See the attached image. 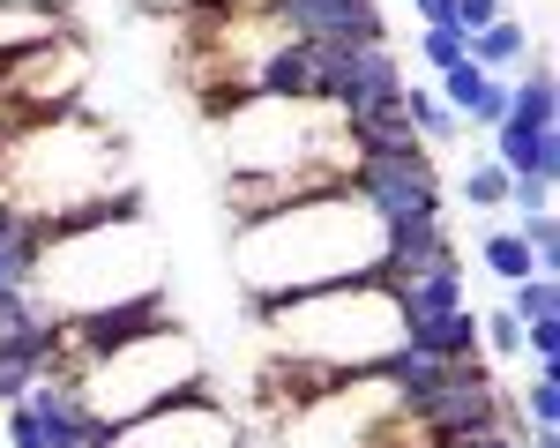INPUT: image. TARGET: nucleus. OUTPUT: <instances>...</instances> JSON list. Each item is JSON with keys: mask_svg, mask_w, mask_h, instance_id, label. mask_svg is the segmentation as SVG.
I'll return each mask as SVG.
<instances>
[{"mask_svg": "<svg viewBox=\"0 0 560 448\" xmlns=\"http://www.w3.org/2000/svg\"><path fill=\"white\" fill-rule=\"evenodd\" d=\"M501 15H509V0H456V15H448V23L471 38V31H486V23H501Z\"/></svg>", "mask_w": 560, "mask_h": 448, "instance_id": "27", "label": "nucleus"}, {"mask_svg": "<svg viewBox=\"0 0 560 448\" xmlns=\"http://www.w3.org/2000/svg\"><path fill=\"white\" fill-rule=\"evenodd\" d=\"M509 210H516V217H530V210H553V179H516V187H509Z\"/></svg>", "mask_w": 560, "mask_h": 448, "instance_id": "28", "label": "nucleus"}, {"mask_svg": "<svg viewBox=\"0 0 560 448\" xmlns=\"http://www.w3.org/2000/svg\"><path fill=\"white\" fill-rule=\"evenodd\" d=\"M0 8H38V15H60L68 0H0Z\"/></svg>", "mask_w": 560, "mask_h": 448, "instance_id": "32", "label": "nucleus"}, {"mask_svg": "<svg viewBox=\"0 0 560 448\" xmlns=\"http://www.w3.org/2000/svg\"><path fill=\"white\" fill-rule=\"evenodd\" d=\"M404 418L419 426L427 448H448V441H464V434H493V426L509 418V397H501V381L486 374V358H464V366H448V381H441L419 411H404Z\"/></svg>", "mask_w": 560, "mask_h": 448, "instance_id": "8", "label": "nucleus"}, {"mask_svg": "<svg viewBox=\"0 0 560 448\" xmlns=\"http://www.w3.org/2000/svg\"><path fill=\"white\" fill-rule=\"evenodd\" d=\"M396 292V321L411 329V321H433V314H456L471 307V292H464V262H441L427 276H411V284H388Z\"/></svg>", "mask_w": 560, "mask_h": 448, "instance_id": "17", "label": "nucleus"}, {"mask_svg": "<svg viewBox=\"0 0 560 448\" xmlns=\"http://www.w3.org/2000/svg\"><path fill=\"white\" fill-rule=\"evenodd\" d=\"M345 187L382 232H396V224H448L441 165H433V150H419V142L411 150H359Z\"/></svg>", "mask_w": 560, "mask_h": 448, "instance_id": "6", "label": "nucleus"}, {"mask_svg": "<svg viewBox=\"0 0 560 448\" xmlns=\"http://www.w3.org/2000/svg\"><path fill=\"white\" fill-rule=\"evenodd\" d=\"M509 187H516V179L501 173V165H493L486 150H478L471 165H464V179H456V194H464L471 210H509Z\"/></svg>", "mask_w": 560, "mask_h": 448, "instance_id": "22", "label": "nucleus"}, {"mask_svg": "<svg viewBox=\"0 0 560 448\" xmlns=\"http://www.w3.org/2000/svg\"><path fill=\"white\" fill-rule=\"evenodd\" d=\"M232 276H240L247 307L382 276V224L351 202V187H314L292 202H269L232 224Z\"/></svg>", "mask_w": 560, "mask_h": 448, "instance_id": "1", "label": "nucleus"}, {"mask_svg": "<svg viewBox=\"0 0 560 448\" xmlns=\"http://www.w3.org/2000/svg\"><path fill=\"white\" fill-rule=\"evenodd\" d=\"M68 23L60 15H38V8H0V60H15V52H31V45L60 38Z\"/></svg>", "mask_w": 560, "mask_h": 448, "instance_id": "21", "label": "nucleus"}, {"mask_svg": "<svg viewBox=\"0 0 560 448\" xmlns=\"http://www.w3.org/2000/svg\"><path fill=\"white\" fill-rule=\"evenodd\" d=\"M284 38L306 45H388V15L382 0H261Z\"/></svg>", "mask_w": 560, "mask_h": 448, "instance_id": "10", "label": "nucleus"}, {"mask_svg": "<svg viewBox=\"0 0 560 448\" xmlns=\"http://www.w3.org/2000/svg\"><path fill=\"white\" fill-rule=\"evenodd\" d=\"M493 165L509 179H553L560 173V128H546V120H501L493 128V150H486Z\"/></svg>", "mask_w": 560, "mask_h": 448, "instance_id": "13", "label": "nucleus"}, {"mask_svg": "<svg viewBox=\"0 0 560 448\" xmlns=\"http://www.w3.org/2000/svg\"><path fill=\"white\" fill-rule=\"evenodd\" d=\"M448 448H516V434L493 426V434H464V441H448Z\"/></svg>", "mask_w": 560, "mask_h": 448, "instance_id": "31", "label": "nucleus"}, {"mask_svg": "<svg viewBox=\"0 0 560 448\" xmlns=\"http://www.w3.org/2000/svg\"><path fill=\"white\" fill-rule=\"evenodd\" d=\"M8 232H15V210H8V202H0V239H8Z\"/></svg>", "mask_w": 560, "mask_h": 448, "instance_id": "34", "label": "nucleus"}, {"mask_svg": "<svg viewBox=\"0 0 560 448\" xmlns=\"http://www.w3.org/2000/svg\"><path fill=\"white\" fill-rule=\"evenodd\" d=\"M478 262H486V276H501V284H523V276H538V262H530V247H523L509 224H493L486 239H478Z\"/></svg>", "mask_w": 560, "mask_h": 448, "instance_id": "20", "label": "nucleus"}, {"mask_svg": "<svg viewBox=\"0 0 560 448\" xmlns=\"http://www.w3.org/2000/svg\"><path fill=\"white\" fill-rule=\"evenodd\" d=\"M202 374H210L202 344L173 321V329H158V337H142V344H120V352L75 366V389H83L90 418L113 434V426H128V418L158 411V403L195 397V389H202Z\"/></svg>", "mask_w": 560, "mask_h": 448, "instance_id": "5", "label": "nucleus"}, {"mask_svg": "<svg viewBox=\"0 0 560 448\" xmlns=\"http://www.w3.org/2000/svg\"><path fill=\"white\" fill-rule=\"evenodd\" d=\"M23 411L45 426V441H52V448H97V441H105V426L90 418V403H83V389H75V374H60V366L31 381Z\"/></svg>", "mask_w": 560, "mask_h": 448, "instance_id": "12", "label": "nucleus"}, {"mask_svg": "<svg viewBox=\"0 0 560 448\" xmlns=\"http://www.w3.org/2000/svg\"><path fill=\"white\" fill-rule=\"evenodd\" d=\"M0 366H23V374L60 366V321L31 292H8V284H0Z\"/></svg>", "mask_w": 560, "mask_h": 448, "instance_id": "11", "label": "nucleus"}, {"mask_svg": "<svg viewBox=\"0 0 560 448\" xmlns=\"http://www.w3.org/2000/svg\"><path fill=\"white\" fill-rule=\"evenodd\" d=\"M90 90V52L75 31L31 45L15 60H0V105L23 113V120H45V113H75Z\"/></svg>", "mask_w": 560, "mask_h": 448, "instance_id": "7", "label": "nucleus"}, {"mask_svg": "<svg viewBox=\"0 0 560 448\" xmlns=\"http://www.w3.org/2000/svg\"><path fill=\"white\" fill-rule=\"evenodd\" d=\"M516 418H523V426H560V374H553V366H538V374L523 381Z\"/></svg>", "mask_w": 560, "mask_h": 448, "instance_id": "24", "label": "nucleus"}, {"mask_svg": "<svg viewBox=\"0 0 560 448\" xmlns=\"http://www.w3.org/2000/svg\"><path fill=\"white\" fill-rule=\"evenodd\" d=\"M464 60H471V68H486V75H509V83H516L523 68L538 60V31H530L523 15H501V23H486V31H471V38H464Z\"/></svg>", "mask_w": 560, "mask_h": 448, "instance_id": "16", "label": "nucleus"}, {"mask_svg": "<svg viewBox=\"0 0 560 448\" xmlns=\"http://www.w3.org/2000/svg\"><path fill=\"white\" fill-rule=\"evenodd\" d=\"M142 8H217V0H142Z\"/></svg>", "mask_w": 560, "mask_h": 448, "instance_id": "33", "label": "nucleus"}, {"mask_svg": "<svg viewBox=\"0 0 560 448\" xmlns=\"http://www.w3.org/2000/svg\"><path fill=\"white\" fill-rule=\"evenodd\" d=\"M411 15H419V23H448V15H456V0H411Z\"/></svg>", "mask_w": 560, "mask_h": 448, "instance_id": "30", "label": "nucleus"}, {"mask_svg": "<svg viewBox=\"0 0 560 448\" xmlns=\"http://www.w3.org/2000/svg\"><path fill=\"white\" fill-rule=\"evenodd\" d=\"M97 448H240V418L210 389H195V397L158 403V411H142L128 426H113Z\"/></svg>", "mask_w": 560, "mask_h": 448, "instance_id": "9", "label": "nucleus"}, {"mask_svg": "<svg viewBox=\"0 0 560 448\" xmlns=\"http://www.w3.org/2000/svg\"><path fill=\"white\" fill-rule=\"evenodd\" d=\"M0 202L15 217L38 224H83V217H120L142 210L135 187V157L120 134L97 128L83 105L75 113H45V120H15L0 142Z\"/></svg>", "mask_w": 560, "mask_h": 448, "instance_id": "2", "label": "nucleus"}, {"mask_svg": "<svg viewBox=\"0 0 560 448\" xmlns=\"http://www.w3.org/2000/svg\"><path fill=\"white\" fill-rule=\"evenodd\" d=\"M509 314H516L523 329L560 321V284H553V276H523V284H509Z\"/></svg>", "mask_w": 560, "mask_h": 448, "instance_id": "23", "label": "nucleus"}, {"mask_svg": "<svg viewBox=\"0 0 560 448\" xmlns=\"http://www.w3.org/2000/svg\"><path fill=\"white\" fill-rule=\"evenodd\" d=\"M486 83H493L486 68H471V60H456V68H441V83H433V97H441L448 113H471L478 97H486Z\"/></svg>", "mask_w": 560, "mask_h": 448, "instance_id": "25", "label": "nucleus"}, {"mask_svg": "<svg viewBox=\"0 0 560 448\" xmlns=\"http://www.w3.org/2000/svg\"><path fill=\"white\" fill-rule=\"evenodd\" d=\"M404 120H411V134H419L427 150H456V142H464V113H448L427 83H404Z\"/></svg>", "mask_w": 560, "mask_h": 448, "instance_id": "19", "label": "nucleus"}, {"mask_svg": "<svg viewBox=\"0 0 560 448\" xmlns=\"http://www.w3.org/2000/svg\"><path fill=\"white\" fill-rule=\"evenodd\" d=\"M448 366H456V358H433V352H411V344H396V352L374 366V381H382L388 397H396V411H419V403H427L433 389L448 381Z\"/></svg>", "mask_w": 560, "mask_h": 448, "instance_id": "18", "label": "nucleus"}, {"mask_svg": "<svg viewBox=\"0 0 560 448\" xmlns=\"http://www.w3.org/2000/svg\"><path fill=\"white\" fill-rule=\"evenodd\" d=\"M441 262H456L448 224H396V232H382V284H411V276H427Z\"/></svg>", "mask_w": 560, "mask_h": 448, "instance_id": "14", "label": "nucleus"}, {"mask_svg": "<svg viewBox=\"0 0 560 448\" xmlns=\"http://www.w3.org/2000/svg\"><path fill=\"white\" fill-rule=\"evenodd\" d=\"M31 381H38V374H23V366H0V403H23V397H31Z\"/></svg>", "mask_w": 560, "mask_h": 448, "instance_id": "29", "label": "nucleus"}, {"mask_svg": "<svg viewBox=\"0 0 560 448\" xmlns=\"http://www.w3.org/2000/svg\"><path fill=\"white\" fill-rule=\"evenodd\" d=\"M277 374H314V381H351V374H374L396 344H404V321H396V292L382 276H359V284H329V292H300V299H277V307H247Z\"/></svg>", "mask_w": 560, "mask_h": 448, "instance_id": "3", "label": "nucleus"}, {"mask_svg": "<svg viewBox=\"0 0 560 448\" xmlns=\"http://www.w3.org/2000/svg\"><path fill=\"white\" fill-rule=\"evenodd\" d=\"M142 292H165V239L142 224V210L60 224L38 255V276H31V299L52 321H83L97 307H128Z\"/></svg>", "mask_w": 560, "mask_h": 448, "instance_id": "4", "label": "nucleus"}, {"mask_svg": "<svg viewBox=\"0 0 560 448\" xmlns=\"http://www.w3.org/2000/svg\"><path fill=\"white\" fill-rule=\"evenodd\" d=\"M247 97H314V45L306 38H277L269 52H261L255 68H247ZM322 105V97H314Z\"/></svg>", "mask_w": 560, "mask_h": 448, "instance_id": "15", "label": "nucleus"}, {"mask_svg": "<svg viewBox=\"0 0 560 448\" xmlns=\"http://www.w3.org/2000/svg\"><path fill=\"white\" fill-rule=\"evenodd\" d=\"M419 60H427L433 75L456 68V60H464V31H456V23H419Z\"/></svg>", "mask_w": 560, "mask_h": 448, "instance_id": "26", "label": "nucleus"}]
</instances>
